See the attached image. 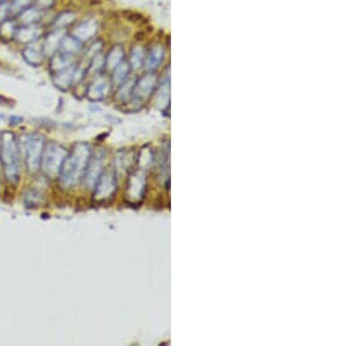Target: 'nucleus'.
Masks as SVG:
<instances>
[{
    "mask_svg": "<svg viewBox=\"0 0 349 346\" xmlns=\"http://www.w3.org/2000/svg\"><path fill=\"white\" fill-rule=\"evenodd\" d=\"M21 156L18 136L12 131H4L0 134V165L11 184H16L21 177Z\"/></svg>",
    "mask_w": 349,
    "mask_h": 346,
    "instance_id": "1",
    "label": "nucleus"
},
{
    "mask_svg": "<svg viewBox=\"0 0 349 346\" xmlns=\"http://www.w3.org/2000/svg\"><path fill=\"white\" fill-rule=\"evenodd\" d=\"M90 159V147L86 144H77L68 152L58 174V183L63 189H70L83 180L87 162Z\"/></svg>",
    "mask_w": 349,
    "mask_h": 346,
    "instance_id": "2",
    "label": "nucleus"
},
{
    "mask_svg": "<svg viewBox=\"0 0 349 346\" xmlns=\"http://www.w3.org/2000/svg\"><path fill=\"white\" fill-rule=\"evenodd\" d=\"M19 143L27 170L31 174L37 173L40 170L41 159L45 146L44 135L41 133H28L20 137Z\"/></svg>",
    "mask_w": 349,
    "mask_h": 346,
    "instance_id": "3",
    "label": "nucleus"
},
{
    "mask_svg": "<svg viewBox=\"0 0 349 346\" xmlns=\"http://www.w3.org/2000/svg\"><path fill=\"white\" fill-rule=\"evenodd\" d=\"M66 155H68V149L62 145L54 141L45 144L40 169L49 178L58 177Z\"/></svg>",
    "mask_w": 349,
    "mask_h": 346,
    "instance_id": "4",
    "label": "nucleus"
},
{
    "mask_svg": "<svg viewBox=\"0 0 349 346\" xmlns=\"http://www.w3.org/2000/svg\"><path fill=\"white\" fill-rule=\"evenodd\" d=\"M41 35H42V28L37 24L24 25V26H19L16 29L14 40L18 41L19 43L26 45L37 42Z\"/></svg>",
    "mask_w": 349,
    "mask_h": 346,
    "instance_id": "5",
    "label": "nucleus"
},
{
    "mask_svg": "<svg viewBox=\"0 0 349 346\" xmlns=\"http://www.w3.org/2000/svg\"><path fill=\"white\" fill-rule=\"evenodd\" d=\"M66 34L65 29L54 28L49 34L44 37L42 45V51L45 57L51 58L54 54H56L60 49V45L64 35Z\"/></svg>",
    "mask_w": 349,
    "mask_h": 346,
    "instance_id": "6",
    "label": "nucleus"
},
{
    "mask_svg": "<svg viewBox=\"0 0 349 346\" xmlns=\"http://www.w3.org/2000/svg\"><path fill=\"white\" fill-rule=\"evenodd\" d=\"M21 55L24 62L32 66H40L43 63L45 58L42 51V45H39L36 42L24 45Z\"/></svg>",
    "mask_w": 349,
    "mask_h": 346,
    "instance_id": "7",
    "label": "nucleus"
},
{
    "mask_svg": "<svg viewBox=\"0 0 349 346\" xmlns=\"http://www.w3.org/2000/svg\"><path fill=\"white\" fill-rule=\"evenodd\" d=\"M74 65H76V63L71 66H69V68L61 70V72L54 73L52 76V81L54 83V85L62 91L69 90L73 84Z\"/></svg>",
    "mask_w": 349,
    "mask_h": 346,
    "instance_id": "8",
    "label": "nucleus"
},
{
    "mask_svg": "<svg viewBox=\"0 0 349 346\" xmlns=\"http://www.w3.org/2000/svg\"><path fill=\"white\" fill-rule=\"evenodd\" d=\"M74 63H76V56L68 55V54L61 52H57L49 58V68H51L53 74L69 68Z\"/></svg>",
    "mask_w": 349,
    "mask_h": 346,
    "instance_id": "9",
    "label": "nucleus"
},
{
    "mask_svg": "<svg viewBox=\"0 0 349 346\" xmlns=\"http://www.w3.org/2000/svg\"><path fill=\"white\" fill-rule=\"evenodd\" d=\"M115 189L114 184V177L111 173H104L99 183L97 184V189H95L94 196H97V198H107L110 197V195L113 193Z\"/></svg>",
    "mask_w": 349,
    "mask_h": 346,
    "instance_id": "10",
    "label": "nucleus"
},
{
    "mask_svg": "<svg viewBox=\"0 0 349 346\" xmlns=\"http://www.w3.org/2000/svg\"><path fill=\"white\" fill-rule=\"evenodd\" d=\"M95 32H97V24L92 21V20H87V21L78 24L73 28L71 34L74 37H77L80 41H82V42H84V41L90 40Z\"/></svg>",
    "mask_w": 349,
    "mask_h": 346,
    "instance_id": "11",
    "label": "nucleus"
},
{
    "mask_svg": "<svg viewBox=\"0 0 349 346\" xmlns=\"http://www.w3.org/2000/svg\"><path fill=\"white\" fill-rule=\"evenodd\" d=\"M82 49H83L82 41L78 40L77 37H74L72 34H68V33H66L63 37V40H62L58 52L68 54V55H71V56H76L77 54L82 51Z\"/></svg>",
    "mask_w": 349,
    "mask_h": 346,
    "instance_id": "12",
    "label": "nucleus"
},
{
    "mask_svg": "<svg viewBox=\"0 0 349 346\" xmlns=\"http://www.w3.org/2000/svg\"><path fill=\"white\" fill-rule=\"evenodd\" d=\"M41 15H42V12H40L39 10H36L34 6H29L26 10L22 11L16 18H18L19 26H24V25H35L41 20Z\"/></svg>",
    "mask_w": 349,
    "mask_h": 346,
    "instance_id": "13",
    "label": "nucleus"
},
{
    "mask_svg": "<svg viewBox=\"0 0 349 346\" xmlns=\"http://www.w3.org/2000/svg\"><path fill=\"white\" fill-rule=\"evenodd\" d=\"M77 19V14L74 13V12L71 11H64V12H61L60 14H58L55 20H54V28L56 29H65L68 28L69 26H71V25L76 21Z\"/></svg>",
    "mask_w": 349,
    "mask_h": 346,
    "instance_id": "14",
    "label": "nucleus"
},
{
    "mask_svg": "<svg viewBox=\"0 0 349 346\" xmlns=\"http://www.w3.org/2000/svg\"><path fill=\"white\" fill-rule=\"evenodd\" d=\"M18 27V21H15V20L12 18L7 19L4 22L0 24V35H2L4 39H14V35Z\"/></svg>",
    "mask_w": 349,
    "mask_h": 346,
    "instance_id": "15",
    "label": "nucleus"
},
{
    "mask_svg": "<svg viewBox=\"0 0 349 346\" xmlns=\"http://www.w3.org/2000/svg\"><path fill=\"white\" fill-rule=\"evenodd\" d=\"M10 3L11 18H16L22 11L33 5V0H8Z\"/></svg>",
    "mask_w": 349,
    "mask_h": 346,
    "instance_id": "16",
    "label": "nucleus"
},
{
    "mask_svg": "<svg viewBox=\"0 0 349 346\" xmlns=\"http://www.w3.org/2000/svg\"><path fill=\"white\" fill-rule=\"evenodd\" d=\"M106 87L107 84L105 82H94L89 86L87 95L91 99H101L106 94Z\"/></svg>",
    "mask_w": 349,
    "mask_h": 346,
    "instance_id": "17",
    "label": "nucleus"
},
{
    "mask_svg": "<svg viewBox=\"0 0 349 346\" xmlns=\"http://www.w3.org/2000/svg\"><path fill=\"white\" fill-rule=\"evenodd\" d=\"M121 60H122L121 48H114L113 51L110 53L109 57H107V65H110L111 68H116V66L120 64Z\"/></svg>",
    "mask_w": 349,
    "mask_h": 346,
    "instance_id": "18",
    "label": "nucleus"
},
{
    "mask_svg": "<svg viewBox=\"0 0 349 346\" xmlns=\"http://www.w3.org/2000/svg\"><path fill=\"white\" fill-rule=\"evenodd\" d=\"M56 0H33V6L40 12L48 11L55 6Z\"/></svg>",
    "mask_w": 349,
    "mask_h": 346,
    "instance_id": "19",
    "label": "nucleus"
},
{
    "mask_svg": "<svg viewBox=\"0 0 349 346\" xmlns=\"http://www.w3.org/2000/svg\"><path fill=\"white\" fill-rule=\"evenodd\" d=\"M115 72H114V81L116 83H120L124 80V77H126V74L128 72V68H127V64H119L116 66Z\"/></svg>",
    "mask_w": 349,
    "mask_h": 346,
    "instance_id": "20",
    "label": "nucleus"
},
{
    "mask_svg": "<svg viewBox=\"0 0 349 346\" xmlns=\"http://www.w3.org/2000/svg\"><path fill=\"white\" fill-rule=\"evenodd\" d=\"M11 18V12H10V3L8 0L5 3L0 4V24L5 21V20Z\"/></svg>",
    "mask_w": 349,
    "mask_h": 346,
    "instance_id": "21",
    "label": "nucleus"
},
{
    "mask_svg": "<svg viewBox=\"0 0 349 346\" xmlns=\"http://www.w3.org/2000/svg\"><path fill=\"white\" fill-rule=\"evenodd\" d=\"M5 2H7V0H0V4H2V3H5Z\"/></svg>",
    "mask_w": 349,
    "mask_h": 346,
    "instance_id": "22",
    "label": "nucleus"
}]
</instances>
